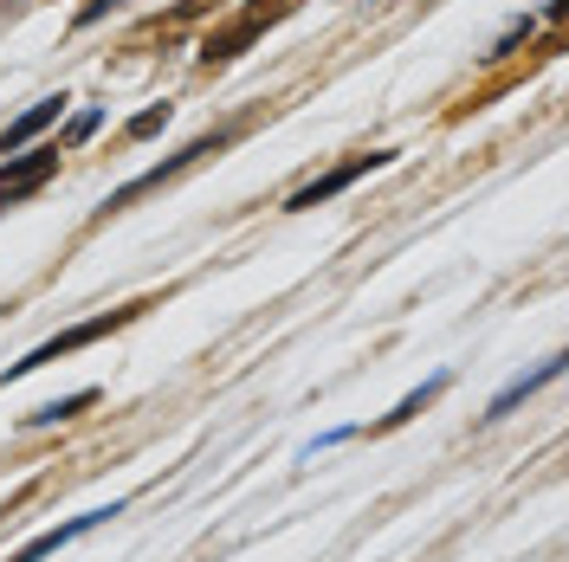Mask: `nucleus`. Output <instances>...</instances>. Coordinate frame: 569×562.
<instances>
[{
	"instance_id": "4",
	"label": "nucleus",
	"mask_w": 569,
	"mask_h": 562,
	"mask_svg": "<svg viewBox=\"0 0 569 562\" xmlns=\"http://www.w3.org/2000/svg\"><path fill=\"white\" fill-rule=\"evenodd\" d=\"M557 369H563V355H550V362H537L531 375H518V382H511V388H505V394L492 401V408H486V421H505V414H511V408H518L525 394H537L543 382H557Z\"/></svg>"
},
{
	"instance_id": "5",
	"label": "nucleus",
	"mask_w": 569,
	"mask_h": 562,
	"mask_svg": "<svg viewBox=\"0 0 569 562\" xmlns=\"http://www.w3.org/2000/svg\"><path fill=\"white\" fill-rule=\"evenodd\" d=\"M382 162H389V155H356L350 169H337V175H323L318 188H305V194H298L291 208H318V201H330V194H343V188H350L356 175H369V169H382Z\"/></svg>"
},
{
	"instance_id": "7",
	"label": "nucleus",
	"mask_w": 569,
	"mask_h": 562,
	"mask_svg": "<svg viewBox=\"0 0 569 562\" xmlns=\"http://www.w3.org/2000/svg\"><path fill=\"white\" fill-rule=\"evenodd\" d=\"M440 388H447V375H433V382H427L421 394H408V401H401V408H395V414H389L382 426H401V421H415V414H421V408L433 401V394H440Z\"/></svg>"
},
{
	"instance_id": "9",
	"label": "nucleus",
	"mask_w": 569,
	"mask_h": 562,
	"mask_svg": "<svg viewBox=\"0 0 569 562\" xmlns=\"http://www.w3.org/2000/svg\"><path fill=\"white\" fill-rule=\"evenodd\" d=\"M162 123H169V110H142V117H137V123H130V130H137V137H156Z\"/></svg>"
},
{
	"instance_id": "1",
	"label": "nucleus",
	"mask_w": 569,
	"mask_h": 562,
	"mask_svg": "<svg viewBox=\"0 0 569 562\" xmlns=\"http://www.w3.org/2000/svg\"><path fill=\"white\" fill-rule=\"evenodd\" d=\"M117 511H123V504H110V511H84V518H71V524H59V530H39L33 543H27L20 556H7V562H46V556H59L66 543H78L84 530H98L104 518H117Z\"/></svg>"
},
{
	"instance_id": "8",
	"label": "nucleus",
	"mask_w": 569,
	"mask_h": 562,
	"mask_svg": "<svg viewBox=\"0 0 569 562\" xmlns=\"http://www.w3.org/2000/svg\"><path fill=\"white\" fill-rule=\"evenodd\" d=\"M91 401H98V394H91V388H84V394H71V401H52V408H39L33 421H71V414H84V408H91Z\"/></svg>"
},
{
	"instance_id": "6",
	"label": "nucleus",
	"mask_w": 569,
	"mask_h": 562,
	"mask_svg": "<svg viewBox=\"0 0 569 562\" xmlns=\"http://www.w3.org/2000/svg\"><path fill=\"white\" fill-rule=\"evenodd\" d=\"M59 110H66V98H39V104L27 110V117H20V123L7 130V137H0V155H7V149H20V142H27V137H39V130H46V123H52Z\"/></svg>"
},
{
	"instance_id": "3",
	"label": "nucleus",
	"mask_w": 569,
	"mask_h": 562,
	"mask_svg": "<svg viewBox=\"0 0 569 562\" xmlns=\"http://www.w3.org/2000/svg\"><path fill=\"white\" fill-rule=\"evenodd\" d=\"M59 169V149H39V155H27V162H7L0 169V201H20V194H33L39 181Z\"/></svg>"
},
{
	"instance_id": "2",
	"label": "nucleus",
	"mask_w": 569,
	"mask_h": 562,
	"mask_svg": "<svg viewBox=\"0 0 569 562\" xmlns=\"http://www.w3.org/2000/svg\"><path fill=\"white\" fill-rule=\"evenodd\" d=\"M123 317H130V311H110V317H98V323H78V330H66V337H52V343H46V350H33V355H27V362H13V369H7V375H27V369H39V362H59V355L84 350V343H91V337H104V330H117V323H123Z\"/></svg>"
},
{
	"instance_id": "10",
	"label": "nucleus",
	"mask_w": 569,
	"mask_h": 562,
	"mask_svg": "<svg viewBox=\"0 0 569 562\" xmlns=\"http://www.w3.org/2000/svg\"><path fill=\"white\" fill-rule=\"evenodd\" d=\"M110 7H117V0H84V7H78V20H84V27H91V20H104Z\"/></svg>"
}]
</instances>
